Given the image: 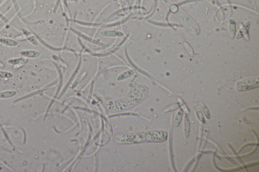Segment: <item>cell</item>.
Masks as SVG:
<instances>
[{
  "mask_svg": "<svg viewBox=\"0 0 259 172\" xmlns=\"http://www.w3.org/2000/svg\"><path fill=\"white\" fill-rule=\"evenodd\" d=\"M0 42L9 47H14L18 45V41L10 38H1Z\"/></svg>",
  "mask_w": 259,
  "mask_h": 172,
  "instance_id": "6",
  "label": "cell"
},
{
  "mask_svg": "<svg viewBox=\"0 0 259 172\" xmlns=\"http://www.w3.org/2000/svg\"><path fill=\"white\" fill-rule=\"evenodd\" d=\"M22 32L24 34L25 37L29 41L31 44H33L34 46H38V42L36 37L33 36L32 33L26 30V29H22Z\"/></svg>",
  "mask_w": 259,
  "mask_h": 172,
  "instance_id": "4",
  "label": "cell"
},
{
  "mask_svg": "<svg viewBox=\"0 0 259 172\" xmlns=\"http://www.w3.org/2000/svg\"><path fill=\"white\" fill-rule=\"evenodd\" d=\"M29 61L27 58H20L17 59H11L9 60L8 62L10 64L13 65L14 69L19 68V67L25 64Z\"/></svg>",
  "mask_w": 259,
  "mask_h": 172,
  "instance_id": "3",
  "label": "cell"
},
{
  "mask_svg": "<svg viewBox=\"0 0 259 172\" xmlns=\"http://www.w3.org/2000/svg\"><path fill=\"white\" fill-rule=\"evenodd\" d=\"M259 77L247 78L237 82L236 89L239 92H244L259 87Z\"/></svg>",
  "mask_w": 259,
  "mask_h": 172,
  "instance_id": "2",
  "label": "cell"
},
{
  "mask_svg": "<svg viewBox=\"0 0 259 172\" xmlns=\"http://www.w3.org/2000/svg\"><path fill=\"white\" fill-rule=\"evenodd\" d=\"M167 131L156 130L119 135L117 137V140L123 144L160 142L167 140Z\"/></svg>",
  "mask_w": 259,
  "mask_h": 172,
  "instance_id": "1",
  "label": "cell"
},
{
  "mask_svg": "<svg viewBox=\"0 0 259 172\" xmlns=\"http://www.w3.org/2000/svg\"><path fill=\"white\" fill-rule=\"evenodd\" d=\"M16 92L14 90L2 92H0V98H10L16 96Z\"/></svg>",
  "mask_w": 259,
  "mask_h": 172,
  "instance_id": "7",
  "label": "cell"
},
{
  "mask_svg": "<svg viewBox=\"0 0 259 172\" xmlns=\"http://www.w3.org/2000/svg\"><path fill=\"white\" fill-rule=\"evenodd\" d=\"M4 67V65L3 64V63H2L0 61V67Z\"/></svg>",
  "mask_w": 259,
  "mask_h": 172,
  "instance_id": "9",
  "label": "cell"
},
{
  "mask_svg": "<svg viewBox=\"0 0 259 172\" xmlns=\"http://www.w3.org/2000/svg\"><path fill=\"white\" fill-rule=\"evenodd\" d=\"M12 73L5 71H0V78H8L13 77Z\"/></svg>",
  "mask_w": 259,
  "mask_h": 172,
  "instance_id": "8",
  "label": "cell"
},
{
  "mask_svg": "<svg viewBox=\"0 0 259 172\" xmlns=\"http://www.w3.org/2000/svg\"><path fill=\"white\" fill-rule=\"evenodd\" d=\"M21 55L25 57L36 58L40 56V53L35 50H25L21 52Z\"/></svg>",
  "mask_w": 259,
  "mask_h": 172,
  "instance_id": "5",
  "label": "cell"
}]
</instances>
